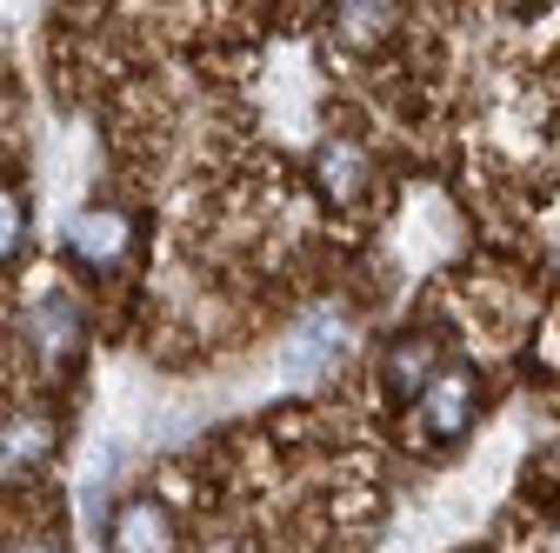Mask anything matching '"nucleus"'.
I'll return each mask as SVG.
<instances>
[{
    "label": "nucleus",
    "mask_w": 560,
    "mask_h": 553,
    "mask_svg": "<svg viewBox=\"0 0 560 553\" xmlns=\"http://www.w3.org/2000/svg\"><path fill=\"white\" fill-rule=\"evenodd\" d=\"M467 413H474V380H467V374L434 380V393H428V427H434V434H460Z\"/></svg>",
    "instance_id": "1"
},
{
    "label": "nucleus",
    "mask_w": 560,
    "mask_h": 553,
    "mask_svg": "<svg viewBox=\"0 0 560 553\" xmlns=\"http://www.w3.org/2000/svg\"><path fill=\"white\" fill-rule=\"evenodd\" d=\"M114 546H120V553H161V514H154V501H133V507L120 514Z\"/></svg>",
    "instance_id": "2"
}]
</instances>
